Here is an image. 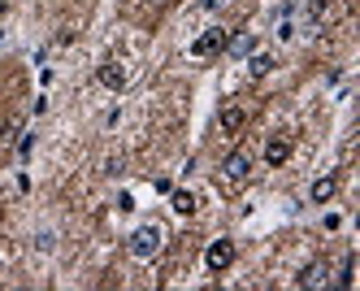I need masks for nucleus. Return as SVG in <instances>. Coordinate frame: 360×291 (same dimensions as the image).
I'll use <instances>...</instances> for the list:
<instances>
[{
	"instance_id": "nucleus-2",
	"label": "nucleus",
	"mask_w": 360,
	"mask_h": 291,
	"mask_svg": "<svg viewBox=\"0 0 360 291\" xmlns=\"http://www.w3.org/2000/svg\"><path fill=\"white\" fill-rule=\"evenodd\" d=\"M204 266H209L213 274L230 270V266H235V244H230V240H213L209 252H204Z\"/></svg>"
},
{
	"instance_id": "nucleus-5",
	"label": "nucleus",
	"mask_w": 360,
	"mask_h": 291,
	"mask_svg": "<svg viewBox=\"0 0 360 291\" xmlns=\"http://www.w3.org/2000/svg\"><path fill=\"white\" fill-rule=\"evenodd\" d=\"M265 161H269V166H287V161H291V140L269 135V140H265Z\"/></svg>"
},
{
	"instance_id": "nucleus-8",
	"label": "nucleus",
	"mask_w": 360,
	"mask_h": 291,
	"mask_svg": "<svg viewBox=\"0 0 360 291\" xmlns=\"http://www.w3.org/2000/svg\"><path fill=\"white\" fill-rule=\"evenodd\" d=\"M334 192H339V178H334V174H321V178L313 182V192H308V196H313V204H330Z\"/></svg>"
},
{
	"instance_id": "nucleus-14",
	"label": "nucleus",
	"mask_w": 360,
	"mask_h": 291,
	"mask_svg": "<svg viewBox=\"0 0 360 291\" xmlns=\"http://www.w3.org/2000/svg\"><path fill=\"white\" fill-rule=\"evenodd\" d=\"M352 274H356V261L347 256L343 266H339V287H352Z\"/></svg>"
},
{
	"instance_id": "nucleus-10",
	"label": "nucleus",
	"mask_w": 360,
	"mask_h": 291,
	"mask_svg": "<svg viewBox=\"0 0 360 291\" xmlns=\"http://www.w3.org/2000/svg\"><path fill=\"white\" fill-rule=\"evenodd\" d=\"M295 283H300V287H326V283H330V270L321 266V261H313V266H304V274H300Z\"/></svg>"
},
{
	"instance_id": "nucleus-7",
	"label": "nucleus",
	"mask_w": 360,
	"mask_h": 291,
	"mask_svg": "<svg viewBox=\"0 0 360 291\" xmlns=\"http://www.w3.org/2000/svg\"><path fill=\"white\" fill-rule=\"evenodd\" d=\"M243 126H248V109H243V104H226V109H221V130H226V135H239Z\"/></svg>"
},
{
	"instance_id": "nucleus-16",
	"label": "nucleus",
	"mask_w": 360,
	"mask_h": 291,
	"mask_svg": "<svg viewBox=\"0 0 360 291\" xmlns=\"http://www.w3.org/2000/svg\"><path fill=\"white\" fill-rule=\"evenodd\" d=\"M9 13V0H0V18H5Z\"/></svg>"
},
{
	"instance_id": "nucleus-3",
	"label": "nucleus",
	"mask_w": 360,
	"mask_h": 291,
	"mask_svg": "<svg viewBox=\"0 0 360 291\" xmlns=\"http://www.w3.org/2000/svg\"><path fill=\"white\" fill-rule=\"evenodd\" d=\"M221 174H226L230 182H243V178L252 174V152H248V148H235V152L221 161Z\"/></svg>"
},
{
	"instance_id": "nucleus-11",
	"label": "nucleus",
	"mask_w": 360,
	"mask_h": 291,
	"mask_svg": "<svg viewBox=\"0 0 360 291\" xmlns=\"http://www.w3.org/2000/svg\"><path fill=\"white\" fill-rule=\"evenodd\" d=\"M278 61L269 57V52H248V70H252V78H261V74H269Z\"/></svg>"
},
{
	"instance_id": "nucleus-9",
	"label": "nucleus",
	"mask_w": 360,
	"mask_h": 291,
	"mask_svg": "<svg viewBox=\"0 0 360 291\" xmlns=\"http://www.w3.org/2000/svg\"><path fill=\"white\" fill-rule=\"evenodd\" d=\"M226 52H230V57H248V52H256V35H252V31L230 35V39H226Z\"/></svg>"
},
{
	"instance_id": "nucleus-1",
	"label": "nucleus",
	"mask_w": 360,
	"mask_h": 291,
	"mask_svg": "<svg viewBox=\"0 0 360 291\" xmlns=\"http://www.w3.org/2000/svg\"><path fill=\"white\" fill-rule=\"evenodd\" d=\"M161 240H165V230L157 226V222H143L135 235H131V256L135 261H152L161 252Z\"/></svg>"
},
{
	"instance_id": "nucleus-6",
	"label": "nucleus",
	"mask_w": 360,
	"mask_h": 291,
	"mask_svg": "<svg viewBox=\"0 0 360 291\" xmlns=\"http://www.w3.org/2000/svg\"><path fill=\"white\" fill-rule=\"evenodd\" d=\"M96 78H100L109 92H122V87H126V70H122V61H105V66L96 70Z\"/></svg>"
},
{
	"instance_id": "nucleus-12",
	"label": "nucleus",
	"mask_w": 360,
	"mask_h": 291,
	"mask_svg": "<svg viewBox=\"0 0 360 291\" xmlns=\"http://www.w3.org/2000/svg\"><path fill=\"white\" fill-rule=\"evenodd\" d=\"M169 204H174V213H183V218H191V213H195V196H191V192H174V200H169Z\"/></svg>"
},
{
	"instance_id": "nucleus-13",
	"label": "nucleus",
	"mask_w": 360,
	"mask_h": 291,
	"mask_svg": "<svg viewBox=\"0 0 360 291\" xmlns=\"http://www.w3.org/2000/svg\"><path fill=\"white\" fill-rule=\"evenodd\" d=\"M326 9H330V0H308V18H313V26L326 18Z\"/></svg>"
},
{
	"instance_id": "nucleus-15",
	"label": "nucleus",
	"mask_w": 360,
	"mask_h": 291,
	"mask_svg": "<svg viewBox=\"0 0 360 291\" xmlns=\"http://www.w3.org/2000/svg\"><path fill=\"white\" fill-rule=\"evenodd\" d=\"M200 5H204V9H217V5H221V0H200Z\"/></svg>"
},
{
	"instance_id": "nucleus-4",
	"label": "nucleus",
	"mask_w": 360,
	"mask_h": 291,
	"mask_svg": "<svg viewBox=\"0 0 360 291\" xmlns=\"http://www.w3.org/2000/svg\"><path fill=\"white\" fill-rule=\"evenodd\" d=\"M226 39H230V35L221 31V26H213V31H204V35L191 44V52H195V57H213V52H221V48H226Z\"/></svg>"
}]
</instances>
